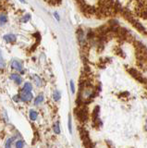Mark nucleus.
<instances>
[{
  "label": "nucleus",
  "instance_id": "obj_6",
  "mask_svg": "<svg viewBox=\"0 0 147 148\" xmlns=\"http://www.w3.org/2000/svg\"><path fill=\"white\" fill-rule=\"evenodd\" d=\"M78 40H79V43L82 45L84 43H85V34H84V32H82L81 30H79L78 31Z\"/></svg>",
  "mask_w": 147,
  "mask_h": 148
},
{
  "label": "nucleus",
  "instance_id": "obj_7",
  "mask_svg": "<svg viewBox=\"0 0 147 148\" xmlns=\"http://www.w3.org/2000/svg\"><path fill=\"white\" fill-rule=\"evenodd\" d=\"M29 118L31 121H35L36 119L38 118V113L37 111L34 110V109H31L30 110V113H29Z\"/></svg>",
  "mask_w": 147,
  "mask_h": 148
},
{
  "label": "nucleus",
  "instance_id": "obj_8",
  "mask_svg": "<svg viewBox=\"0 0 147 148\" xmlns=\"http://www.w3.org/2000/svg\"><path fill=\"white\" fill-rule=\"evenodd\" d=\"M44 101V95L43 94H40L39 95H37L34 98V106H39L40 104H42Z\"/></svg>",
  "mask_w": 147,
  "mask_h": 148
},
{
  "label": "nucleus",
  "instance_id": "obj_13",
  "mask_svg": "<svg viewBox=\"0 0 147 148\" xmlns=\"http://www.w3.org/2000/svg\"><path fill=\"white\" fill-rule=\"evenodd\" d=\"M53 99L55 101H59L61 99V94L59 91H55L54 94H53Z\"/></svg>",
  "mask_w": 147,
  "mask_h": 148
},
{
  "label": "nucleus",
  "instance_id": "obj_15",
  "mask_svg": "<svg viewBox=\"0 0 147 148\" xmlns=\"http://www.w3.org/2000/svg\"><path fill=\"white\" fill-rule=\"evenodd\" d=\"M5 67H6V62L3 58V56H2L1 52H0V69H5Z\"/></svg>",
  "mask_w": 147,
  "mask_h": 148
},
{
  "label": "nucleus",
  "instance_id": "obj_18",
  "mask_svg": "<svg viewBox=\"0 0 147 148\" xmlns=\"http://www.w3.org/2000/svg\"><path fill=\"white\" fill-rule=\"evenodd\" d=\"M30 18H31V15H30V14H27V15H25L23 18H21V21H22V22H24V23H26L27 21H30Z\"/></svg>",
  "mask_w": 147,
  "mask_h": 148
},
{
  "label": "nucleus",
  "instance_id": "obj_3",
  "mask_svg": "<svg viewBox=\"0 0 147 148\" xmlns=\"http://www.w3.org/2000/svg\"><path fill=\"white\" fill-rule=\"evenodd\" d=\"M11 69H15V71H21L22 69H23V65H22V62L20 61V60L14 59L11 62Z\"/></svg>",
  "mask_w": 147,
  "mask_h": 148
},
{
  "label": "nucleus",
  "instance_id": "obj_22",
  "mask_svg": "<svg viewBox=\"0 0 147 148\" xmlns=\"http://www.w3.org/2000/svg\"><path fill=\"white\" fill-rule=\"evenodd\" d=\"M20 2H21V3H23V4H25L26 2H25V0H19Z\"/></svg>",
  "mask_w": 147,
  "mask_h": 148
},
{
  "label": "nucleus",
  "instance_id": "obj_9",
  "mask_svg": "<svg viewBox=\"0 0 147 148\" xmlns=\"http://www.w3.org/2000/svg\"><path fill=\"white\" fill-rule=\"evenodd\" d=\"M33 80L34 82V84L37 87L42 86V79H41L38 75H33Z\"/></svg>",
  "mask_w": 147,
  "mask_h": 148
},
{
  "label": "nucleus",
  "instance_id": "obj_21",
  "mask_svg": "<svg viewBox=\"0 0 147 148\" xmlns=\"http://www.w3.org/2000/svg\"><path fill=\"white\" fill-rule=\"evenodd\" d=\"M54 16H55V18H56L57 21H59V20H60V18H59V16H58V14H57V12H55V13H54Z\"/></svg>",
  "mask_w": 147,
  "mask_h": 148
},
{
  "label": "nucleus",
  "instance_id": "obj_20",
  "mask_svg": "<svg viewBox=\"0 0 147 148\" xmlns=\"http://www.w3.org/2000/svg\"><path fill=\"white\" fill-rule=\"evenodd\" d=\"M13 100H14L15 102H19V101H21V99H20V95H15V96H13Z\"/></svg>",
  "mask_w": 147,
  "mask_h": 148
},
{
  "label": "nucleus",
  "instance_id": "obj_5",
  "mask_svg": "<svg viewBox=\"0 0 147 148\" xmlns=\"http://www.w3.org/2000/svg\"><path fill=\"white\" fill-rule=\"evenodd\" d=\"M10 79L16 83V84H19V85H20L21 83L22 82V79H21V77L19 75V74H17V73H12L11 75H10Z\"/></svg>",
  "mask_w": 147,
  "mask_h": 148
},
{
  "label": "nucleus",
  "instance_id": "obj_11",
  "mask_svg": "<svg viewBox=\"0 0 147 148\" xmlns=\"http://www.w3.org/2000/svg\"><path fill=\"white\" fill-rule=\"evenodd\" d=\"M8 21V17L6 14H1L0 15V25L3 26V25H5L6 23Z\"/></svg>",
  "mask_w": 147,
  "mask_h": 148
},
{
  "label": "nucleus",
  "instance_id": "obj_12",
  "mask_svg": "<svg viewBox=\"0 0 147 148\" xmlns=\"http://www.w3.org/2000/svg\"><path fill=\"white\" fill-rule=\"evenodd\" d=\"M53 130H54V132H55V133H57V134H59V133H60V125H59V122H58V121L55 122L54 127H53Z\"/></svg>",
  "mask_w": 147,
  "mask_h": 148
},
{
  "label": "nucleus",
  "instance_id": "obj_17",
  "mask_svg": "<svg viewBox=\"0 0 147 148\" xmlns=\"http://www.w3.org/2000/svg\"><path fill=\"white\" fill-rule=\"evenodd\" d=\"M15 145H16V148H23L24 147V142L22 140H19V141L16 142Z\"/></svg>",
  "mask_w": 147,
  "mask_h": 148
},
{
  "label": "nucleus",
  "instance_id": "obj_19",
  "mask_svg": "<svg viewBox=\"0 0 147 148\" xmlns=\"http://www.w3.org/2000/svg\"><path fill=\"white\" fill-rule=\"evenodd\" d=\"M70 90H71L72 94H74V92H75V85H74V82H73V81H70Z\"/></svg>",
  "mask_w": 147,
  "mask_h": 148
},
{
  "label": "nucleus",
  "instance_id": "obj_10",
  "mask_svg": "<svg viewBox=\"0 0 147 148\" xmlns=\"http://www.w3.org/2000/svg\"><path fill=\"white\" fill-rule=\"evenodd\" d=\"M33 90V85L31 82H25L23 87H22V92H31Z\"/></svg>",
  "mask_w": 147,
  "mask_h": 148
},
{
  "label": "nucleus",
  "instance_id": "obj_2",
  "mask_svg": "<svg viewBox=\"0 0 147 148\" xmlns=\"http://www.w3.org/2000/svg\"><path fill=\"white\" fill-rule=\"evenodd\" d=\"M19 95H20L21 101L22 102H30L33 100V97H34L31 92H21Z\"/></svg>",
  "mask_w": 147,
  "mask_h": 148
},
{
  "label": "nucleus",
  "instance_id": "obj_4",
  "mask_svg": "<svg viewBox=\"0 0 147 148\" xmlns=\"http://www.w3.org/2000/svg\"><path fill=\"white\" fill-rule=\"evenodd\" d=\"M3 39L5 40L7 43H14V42L17 40V36L13 34H8L4 35Z\"/></svg>",
  "mask_w": 147,
  "mask_h": 148
},
{
  "label": "nucleus",
  "instance_id": "obj_14",
  "mask_svg": "<svg viewBox=\"0 0 147 148\" xmlns=\"http://www.w3.org/2000/svg\"><path fill=\"white\" fill-rule=\"evenodd\" d=\"M13 141H14V137H13V138H8V140L6 141L5 148H11V145H12Z\"/></svg>",
  "mask_w": 147,
  "mask_h": 148
},
{
  "label": "nucleus",
  "instance_id": "obj_16",
  "mask_svg": "<svg viewBox=\"0 0 147 148\" xmlns=\"http://www.w3.org/2000/svg\"><path fill=\"white\" fill-rule=\"evenodd\" d=\"M68 132L71 134L72 133V124H71V116H68Z\"/></svg>",
  "mask_w": 147,
  "mask_h": 148
},
{
  "label": "nucleus",
  "instance_id": "obj_1",
  "mask_svg": "<svg viewBox=\"0 0 147 148\" xmlns=\"http://www.w3.org/2000/svg\"><path fill=\"white\" fill-rule=\"evenodd\" d=\"M76 115L78 119L81 122H85L87 119H88V109H87V106L84 105H80L79 108L76 110Z\"/></svg>",
  "mask_w": 147,
  "mask_h": 148
}]
</instances>
